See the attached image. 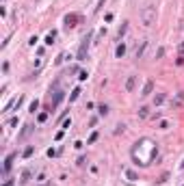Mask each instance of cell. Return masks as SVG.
<instances>
[{
    "mask_svg": "<svg viewBox=\"0 0 184 186\" xmlns=\"http://www.w3.org/2000/svg\"><path fill=\"white\" fill-rule=\"evenodd\" d=\"M130 156H132V162H134L137 167H149V165L154 162V158L158 156V145H156L154 139L143 137V139H139L137 143L132 145Z\"/></svg>",
    "mask_w": 184,
    "mask_h": 186,
    "instance_id": "6da1fadb",
    "label": "cell"
},
{
    "mask_svg": "<svg viewBox=\"0 0 184 186\" xmlns=\"http://www.w3.org/2000/svg\"><path fill=\"white\" fill-rule=\"evenodd\" d=\"M141 20H143V24H145V26H152V24L156 22V7L147 4V7L141 11Z\"/></svg>",
    "mask_w": 184,
    "mask_h": 186,
    "instance_id": "7a4b0ae2",
    "label": "cell"
},
{
    "mask_svg": "<svg viewBox=\"0 0 184 186\" xmlns=\"http://www.w3.org/2000/svg\"><path fill=\"white\" fill-rule=\"evenodd\" d=\"M91 37L93 33H87V37L83 39V44H80V48H78V61H85V56H87V50H89V44H91Z\"/></svg>",
    "mask_w": 184,
    "mask_h": 186,
    "instance_id": "3957f363",
    "label": "cell"
},
{
    "mask_svg": "<svg viewBox=\"0 0 184 186\" xmlns=\"http://www.w3.org/2000/svg\"><path fill=\"white\" fill-rule=\"evenodd\" d=\"M80 20H83V17H80L78 13H67L63 22H65V28H74V26H78Z\"/></svg>",
    "mask_w": 184,
    "mask_h": 186,
    "instance_id": "277c9868",
    "label": "cell"
},
{
    "mask_svg": "<svg viewBox=\"0 0 184 186\" xmlns=\"http://www.w3.org/2000/svg\"><path fill=\"white\" fill-rule=\"evenodd\" d=\"M15 156H17L15 151L7 156V160H4V167H2V171H4V173H9V171H11V167H13V160H15Z\"/></svg>",
    "mask_w": 184,
    "mask_h": 186,
    "instance_id": "5b68a950",
    "label": "cell"
},
{
    "mask_svg": "<svg viewBox=\"0 0 184 186\" xmlns=\"http://www.w3.org/2000/svg\"><path fill=\"white\" fill-rule=\"evenodd\" d=\"M63 97H65V93L63 91H54V100H52V108H56L61 102H63Z\"/></svg>",
    "mask_w": 184,
    "mask_h": 186,
    "instance_id": "8992f818",
    "label": "cell"
},
{
    "mask_svg": "<svg viewBox=\"0 0 184 186\" xmlns=\"http://www.w3.org/2000/svg\"><path fill=\"white\" fill-rule=\"evenodd\" d=\"M134 85H137V76H130L126 80V91H134Z\"/></svg>",
    "mask_w": 184,
    "mask_h": 186,
    "instance_id": "52a82bcc",
    "label": "cell"
},
{
    "mask_svg": "<svg viewBox=\"0 0 184 186\" xmlns=\"http://www.w3.org/2000/svg\"><path fill=\"white\" fill-rule=\"evenodd\" d=\"M152 89H154V82H152V80H147V82H145V87H143V93H141V95H149Z\"/></svg>",
    "mask_w": 184,
    "mask_h": 186,
    "instance_id": "ba28073f",
    "label": "cell"
},
{
    "mask_svg": "<svg viewBox=\"0 0 184 186\" xmlns=\"http://www.w3.org/2000/svg\"><path fill=\"white\" fill-rule=\"evenodd\" d=\"M124 54H126V46H124V44H119L117 50H115V56H117V58H121Z\"/></svg>",
    "mask_w": 184,
    "mask_h": 186,
    "instance_id": "9c48e42d",
    "label": "cell"
},
{
    "mask_svg": "<svg viewBox=\"0 0 184 186\" xmlns=\"http://www.w3.org/2000/svg\"><path fill=\"white\" fill-rule=\"evenodd\" d=\"M54 39H56V30L48 33V37H46V44H48V46H52V44H54Z\"/></svg>",
    "mask_w": 184,
    "mask_h": 186,
    "instance_id": "30bf717a",
    "label": "cell"
},
{
    "mask_svg": "<svg viewBox=\"0 0 184 186\" xmlns=\"http://www.w3.org/2000/svg\"><path fill=\"white\" fill-rule=\"evenodd\" d=\"M126 30H128V22H126V24H121V28H119V33H117V39H119V41H121V37L126 35Z\"/></svg>",
    "mask_w": 184,
    "mask_h": 186,
    "instance_id": "8fae6325",
    "label": "cell"
},
{
    "mask_svg": "<svg viewBox=\"0 0 184 186\" xmlns=\"http://www.w3.org/2000/svg\"><path fill=\"white\" fill-rule=\"evenodd\" d=\"M97 113H100L102 117H106V115H108V106H106V104H100V106H97Z\"/></svg>",
    "mask_w": 184,
    "mask_h": 186,
    "instance_id": "7c38bea8",
    "label": "cell"
},
{
    "mask_svg": "<svg viewBox=\"0 0 184 186\" xmlns=\"http://www.w3.org/2000/svg\"><path fill=\"white\" fill-rule=\"evenodd\" d=\"M126 175H128V180H130V182H137V180H139V175L132 171V169H128V171H126Z\"/></svg>",
    "mask_w": 184,
    "mask_h": 186,
    "instance_id": "4fadbf2b",
    "label": "cell"
},
{
    "mask_svg": "<svg viewBox=\"0 0 184 186\" xmlns=\"http://www.w3.org/2000/svg\"><path fill=\"white\" fill-rule=\"evenodd\" d=\"M78 95H80V89H78V87H76V89H74V91L69 93V102H76V100H78Z\"/></svg>",
    "mask_w": 184,
    "mask_h": 186,
    "instance_id": "5bb4252c",
    "label": "cell"
},
{
    "mask_svg": "<svg viewBox=\"0 0 184 186\" xmlns=\"http://www.w3.org/2000/svg\"><path fill=\"white\" fill-rule=\"evenodd\" d=\"M33 151H35V147H31V145H28V147L24 149V154H22V156H24V158H31V156H33Z\"/></svg>",
    "mask_w": 184,
    "mask_h": 186,
    "instance_id": "9a60e30c",
    "label": "cell"
},
{
    "mask_svg": "<svg viewBox=\"0 0 184 186\" xmlns=\"http://www.w3.org/2000/svg\"><path fill=\"white\" fill-rule=\"evenodd\" d=\"M37 108H39V100H33L31 102V113H37Z\"/></svg>",
    "mask_w": 184,
    "mask_h": 186,
    "instance_id": "2e32d148",
    "label": "cell"
},
{
    "mask_svg": "<svg viewBox=\"0 0 184 186\" xmlns=\"http://www.w3.org/2000/svg\"><path fill=\"white\" fill-rule=\"evenodd\" d=\"M163 102H165V95H163V93H160V95H156V97H154V104H163Z\"/></svg>",
    "mask_w": 184,
    "mask_h": 186,
    "instance_id": "e0dca14e",
    "label": "cell"
},
{
    "mask_svg": "<svg viewBox=\"0 0 184 186\" xmlns=\"http://www.w3.org/2000/svg\"><path fill=\"white\" fill-rule=\"evenodd\" d=\"M147 113H149V110H147L145 106H143V108H139V117H141V119H143V117H147Z\"/></svg>",
    "mask_w": 184,
    "mask_h": 186,
    "instance_id": "ac0fdd59",
    "label": "cell"
},
{
    "mask_svg": "<svg viewBox=\"0 0 184 186\" xmlns=\"http://www.w3.org/2000/svg\"><path fill=\"white\" fill-rule=\"evenodd\" d=\"M28 178H31V171H24V173H22V184H26Z\"/></svg>",
    "mask_w": 184,
    "mask_h": 186,
    "instance_id": "d6986e66",
    "label": "cell"
},
{
    "mask_svg": "<svg viewBox=\"0 0 184 186\" xmlns=\"http://www.w3.org/2000/svg\"><path fill=\"white\" fill-rule=\"evenodd\" d=\"M158 128H160V130H167V128H169V121H165V119H163V121L158 123Z\"/></svg>",
    "mask_w": 184,
    "mask_h": 186,
    "instance_id": "ffe728a7",
    "label": "cell"
},
{
    "mask_svg": "<svg viewBox=\"0 0 184 186\" xmlns=\"http://www.w3.org/2000/svg\"><path fill=\"white\" fill-rule=\"evenodd\" d=\"M97 141V132H93L91 137H89V141H87V145H91V143H95Z\"/></svg>",
    "mask_w": 184,
    "mask_h": 186,
    "instance_id": "44dd1931",
    "label": "cell"
},
{
    "mask_svg": "<svg viewBox=\"0 0 184 186\" xmlns=\"http://www.w3.org/2000/svg\"><path fill=\"white\" fill-rule=\"evenodd\" d=\"M37 119H39V123H44V121L48 119V113H39V117H37Z\"/></svg>",
    "mask_w": 184,
    "mask_h": 186,
    "instance_id": "7402d4cb",
    "label": "cell"
},
{
    "mask_svg": "<svg viewBox=\"0 0 184 186\" xmlns=\"http://www.w3.org/2000/svg\"><path fill=\"white\" fill-rule=\"evenodd\" d=\"M180 54H184V41L180 44Z\"/></svg>",
    "mask_w": 184,
    "mask_h": 186,
    "instance_id": "603a6c76",
    "label": "cell"
},
{
    "mask_svg": "<svg viewBox=\"0 0 184 186\" xmlns=\"http://www.w3.org/2000/svg\"><path fill=\"white\" fill-rule=\"evenodd\" d=\"M2 186H13V182H11V180H9V182H4V184Z\"/></svg>",
    "mask_w": 184,
    "mask_h": 186,
    "instance_id": "cb8c5ba5",
    "label": "cell"
}]
</instances>
